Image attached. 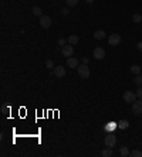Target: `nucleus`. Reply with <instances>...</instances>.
<instances>
[{
  "label": "nucleus",
  "instance_id": "4be33fe9",
  "mask_svg": "<svg viewBox=\"0 0 142 157\" xmlns=\"http://www.w3.org/2000/svg\"><path fill=\"white\" fill-rule=\"evenodd\" d=\"M105 129H107V130H115V129H117V123H112V122H111V123L107 125Z\"/></svg>",
  "mask_w": 142,
  "mask_h": 157
},
{
  "label": "nucleus",
  "instance_id": "39448f33",
  "mask_svg": "<svg viewBox=\"0 0 142 157\" xmlns=\"http://www.w3.org/2000/svg\"><path fill=\"white\" fill-rule=\"evenodd\" d=\"M132 112H134V115H136V116L142 115V102L141 101H135L132 104Z\"/></svg>",
  "mask_w": 142,
  "mask_h": 157
},
{
  "label": "nucleus",
  "instance_id": "b1692460",
  "mask_svg": "<svg viewBox=\"0 0 142 157\" xmlns=\"http://www.w3.org/2000/svg\"><path fill=\"white\" fill-rule=\"evenodd\" d=\"M66 42H68L66 38H58V45H61V47H64L66 45Z\"/></svg>",
  "mask_w": 142,
  "mask_h": 157
},
{
  "label": "nucleus",
  "instance_id": "9b49d317",
  "mask_svg": "<svg viewBox=\"0 0 142 157\" xmlns=\"http://www.w3.org/2000/svg\"><path fill=\"white\" fill-rule=\"evenodd\" d=\"M67 41H68V44H71V45H76L77 42L80 41V38H78V35L73 34V35H70V37L67 38Z\"/></svg>",
  "mask_w": 142,
  "mask_h": 157
},
{
  "label": "nucleus",
  "instance_id": "20e7f679",
  "mask_svg": "<svg viewBox=\"0 0 142 157\" xmlns=\"http://www.w3.org/2000/svg\"><path fill=\"white\" fill-rule=\"evenodd\" d=\"M121 40H122V38H121L120 34H111V35H109V38H108V42H109V45L117 47V45H120Z\"/></svg>",
  "mask_w": 142,
  "mask_h": 157
},
{
  "label": "nucleus",
  "instance_id": "f03ea898",
  "mask_svg": "<svg viewBox=\"0 0 142 157\" xmlns=\"http://www.w3.org/2000/svg\"><path fill=\"white\" fill-rule=\"evenodd\" d=\"M104 143H105V146H107V147L112 149V147L117 144V136H115V135H112V133H109V135H107V136H105Z\"/></svg>",
  "mask_w": 142,
  "mask_h": 157
},
{
  "label": "nucleus",
  "instance_id": "0eeeda50",
  "mask_svg": "<svg viewBox=\"0 0 142 157\" xmlns=\"http://www.w3.org/2000/svg\"><path fill=\"white\" fill-rule=\"evenodd\" d=\"M61 54L64 55V57H71L73 54H74V47L70 44V45H64V47H61Z\"/></svg>",
  "mask_w": 142,
  "mask_h": 157
},
{
  "label": "nucleus",
  "instance_id": "a211bd4d",
  "mask_svg": "<svg viewBox=\"0 0 142 157\" xmlns=\"http://www.w3.org/2000/svg\"><path fill=\"white\" fill-rule=\"evenodd\" d=\"M134 82H135V84L138 85V86H142V75H141V74L135 76V79H134Z\"/></svg>",
  "mask_w": 142,
  "mask_h": 157
},
{
  "label": "nucleus",
  "instance_id": "bb28decb",
  "mask_svg": "<svg viewBox=\"0 0 142 157\" xmlns=\"http://www.w3.org/2000/svg\"><path fill=\"white\" fill-rule=\"evenodd\" d=\"M81 61H83V64H87V65H88V63H90V60H88L87 57H84V58H83Z\"/></svg>",
  "mask_w": 142,
  "mask_h": 157
},
{
  "label": "nucleus",
  "instance_id": "423d86ee",
  "mask_svg": "<svg viewBox=\"0 0 142 157\" xmlns=\"http://www.w3.org/2000/svg\"><path fill=\"white\" fill-rule=\"evenodd\" d=\"M51 19L48 17V16H41L40 17V26L43 27V28H50L51 27Z\"/></svg>",
  "mask_w": 142,
  "mask_h": 157
},
{
  "label": "nucleus",
  "instance_id": "393cba45",
  "mask_svg": "<svg viewBox=\"0 0 142 157\" xmlns=\"http://www.w3.org/2000/svg\"><path fill=\"white\" fill-rule=\"evenodd\" d=\"M136 96H138L139 99H142V86H139V88L136 89Z\"/></svg>",
  "mask_w": 142,
  "mask_h": 157
},
{
  "label": "nucleus",
  "instance_id": "6e6552de",
  "mask_svg": "<svg viewBox=\"0 0 142 157\" xmlns=\"http://www.w3.org/2000/svg\"><path fill=\"white\" fill-rule=\"evenodd\" d=\"M54 75L57 76V78H64V76H66V68H64L63 65L55 67L54 68Z\"/></svg>",
  "mask_w": 142,
  "mask_h": 157
},
{
  "label": "nucleus",
  "instance_id": "6ab92c4d",
  "mask_svg": "<svg viewBox=\"0 0 142 157\" xmlns=\"http://www.w3.org/2000/svg\"><path fill=\"white\" fill-rule=\"evenodd\" d=\"M132 21H134V23H141L142 16L141 14H134V16H132Z\"/></svg>",
  "mask_w": 142,
  "mask_h": 157
},
{
  "label": "nucleus",
  "instance_id": "a878e982",
  "mask_svg": "<svg viewBox=\"0 0 142 157\" xmlns=\"http://www.w3.org/2000/svg\"><path fill=\"white\" fill-rule=\"evenodd\" d=\"M68 13H70V10H68V9H66V7H64V9H61V14H63V16H67Z\"/></svg>",
  "mask_w": 142,
  "mask_h": 157
},
{
  "label": "nucleus",
  "instance_id": "dca6fc26",
  "mask_svg": "<svg viewBox=\"0 0 142 157\" xmlns=\"http://www.w3.org/2000/svg\"><path fill=\"white\" fill-rule=\"evenodd\" d=\"M118 126H120V129H128L129 127V122L128 120H121L118 123Z\"/></svg>",
  "mask_w": 142,
  "mask_h": 157
},
{
  "label": "nucleus",
  "instance_id": "cd10ccee",
  "mask_svg": "<svg viewBox=\"0 0 142 157\" xmlns=\"http://www.w3.org/2000/svg\"><path fill=\"white\" fill-rule=\"evenodd\" d=\"M136 48H138L139 51H142V41H139L138 44H136Z\"/></svg>",
  "mask_w": 142,
  "mask_h": 157
},
{
  "label": "nucleus",
  "instance_id": "2eb2a0df",
  "mask_svg": "<svg viewBox=\"0 0 142 157\" xmlns=\"http://www.w3.org/2000/svg\"><path fill=\"white\" fill-rule=\"evenodd\" d=\"M31 11H33L34 16H38V17H41V16H43V11H41V9H40V7H37V6H34L33 9H31Z\"/></svg>",
  "mask_w": 142,
  "mask_h": 157
},
{
  "label": "nucleus",
  "instance_id": "c85d7f7f",
  "mask_svg": "<svg viewBox=\"0 0 142 157\" xmlns=\"http://www.w3.org/2000/svg\"><path fill=\"white\" fill-rule=\"evenodd\" d=\"M85 1H87V3H90V4H91V3H92L94 0H85Z\"/></svg>",
  "mask_w": 142,
  "mask_h": 157
},
{
  "label": "nucleus",
  "instance_id": "aec40b11",
  "mask_svg": "<svg viewBox=\"0 0 142 157\" xmlns=\"http://www.w3.org/2000/svg\"><path fill=\"white\" fill-rule=\"evenodd\" d=\"M67 6H70V7H74V6H77L78 4V0H66Z\"/></svg>",
  "mask_w": 142,
  "mask_h": 157
},
{
  "label": "nucleus",
  "instance_id": "ddd939ff",
  "mask_svg": "<svg viewBox=\"0 0 142 157\" xmlns=\"http://www.w3.org/2000/svg\"><path fill=\"white\" fill-rule=\"evenodd\" d=\"M120 153H121V156H122V157H128V156H131V151L128 150V147H125V146L121 147Z\"/></svg>",
  "mask_w": 142,
  "mask_h": 157
},
{
  "label": "nucleus",
  "instance_id": "f8f14e48",
  "mask_svg": "<svg viewBox=\"0 0 142 157\" xmlns=\"http://www.w3.org/2000/svg\"><path fill=\"white\" fill-rule=\"evenodd\" d=\"M94 38H97V40H104V38H105V31L97 30V31L94 33Z\"/></svg>",
  "mask_w": 142,
  "mask_h": 157
},
{
  "label": "nucleus",
  "instance_id": "4468645a",
  "mask_svg": "<svg viewBox=\"0 0 142 157\" xmlns=\"http://www.w3.org/2000/svg\"><path fill=\"white\" fill-rule=\"evenodd\" d=\"M141 71H142V68L139 67V65H132V67H131V72L135 74V75H139Z\"/></svg>",
  "mask_w": 142,
  "mask_h": 157
},
{
  "label": "nucleus",
  "instance_id": "7ed1b4c3",
  "mask_svg": "<svg viewBox=\"0 0 142 157\" xmlns=\"http://www.w3.org/2000/svg\"><path fill=\"white\" fill-rule=\"evenodd\" d=\"M122 98H124V101L125 102H128V104H134L135 101H136V94H134L132 91H125L124 95H122Z\"/></svg>",
  "mask_w": 142,
  "mask_h": 157
},
{
  "label": "nucleus",
  "instance_id": "f3484780",
  "mask_svg": "<svg viewBox=\"0 0 142 157\" xmlns=\"http://www.w3.org/2000/svg\"><path fill=\"white\" fill-rule=\"evenodd\" d=\"M101 154H102V157H109V156H112V149L107 147V149H105V150H104V151L101 153Z\"/></svg>",
  "mask_w": 142,
  "mask_h": 157
},
{
  "label": "nucleus",
  "instance_id": "412c9836",
  "mask_svg": "<svg viewBox=\"0 0 142 157\" xmlns=\"http://www.w3.org/2000/svg\"><path fill=\"white\" fill-rule=\"evenodd\" d=\"M131 156L132 157H142V151H141V150H132Z\"/></svg>",
  "mask_w": 142,
  "mask_h": 157
},
{
  "label": "nucleus",
  "instance_id": "f257e3e1",
  "mask_svg": "<svg viewBox=\"0 0 142 157\" xmlns=\"http://www.w3.org/2000/svg\"><path fill=\"white\" fill-rule=\"evenodd\" d=\"M77 72L78 75L83 78V79H87L88 76H90V68H88L87 64H83V65H78V68H77Z\"/></svg>",
  "mask_w": 142,
  "mask_h": 157
},
{
  "label": "nucleus",
  "instance_id": "5701e85b",
  "mask_svg": "<svg viewBox=\"0 0 142 157\" xmlns=\"http://www.w3.org/2000/svg\"><path fill=\"white\" fill-rule=\"evenodd\" d=\"M45 67H47V68H54V63H53L51 60H47V61H45Z\"/></svg>",
  "mask_w": 142,
  "mask_h": 157
},
{
  "label": "nucleus",
  "instance_id": "9d476101",
  "mask_svg": "<svg viewBox=\"0 0 142 157\" xmlns=\"http://www.w3.org/2000/svg\"><path fill=\"white\" fill-rule=\"evenodd\" d=\"M78 65H80V63H78L77 58L68 57V60H67V67H68V68H78Z\"/></svg>",
  "mask_w": 142,
  "mask_h": 157
},
{
  "label": "nucleus",
  "instance_id": "1a4fd4ad",
  "mask_svg": "<svg viewBox=\"0 0 142 157\" xmlns=\"http://www.w3.org/2000/svg\"><path fill=\"white\" fill-rule=\"evenodd\" d=\"M104 57H105V50L101 48V47H97V48L94 50V58H95V60H102Z\"/></svg>",
  "mask_w": 142,
  "mask_h": 157
}]
</instances>
